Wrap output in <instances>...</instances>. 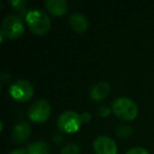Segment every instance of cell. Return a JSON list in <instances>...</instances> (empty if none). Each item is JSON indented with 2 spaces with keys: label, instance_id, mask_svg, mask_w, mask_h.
<instances>
[{
  "label": "cell",
  "instance_id": "obj_10",
  "mask_svg": "<svg viewBox=\"0 0 154 154\" xmlns=\"http://www.w3.org/2000/svg\"><path fill=\"white\" fill-rule=\"evenodd\" d=\"M69 22H70L71 26L74 29L76 32H85L88 29L89 22L88 19L85 15L80 13H74L70 16L69 18Z\"/></svg>",
  "mask_w": 154,
  "mask_h": 154
},
{
  "label": "cell",
  "instance_id": "obj_2",
  "mask_svg": "<svg viewBox=\"0 0 154 154\" xmlns=\"http://www.w3.org/2000/svg\"><path fill=\"white\" fill-rule=\"evenodd\" d=\"M112 111L117 117L124 120H132L137 116L138 108L136 103L128 97H118L112 103Z\"/></svg>",
  "mask_w": 154,
  "mask_h": 154
},
{
  "label": "cell",
  "instance_id": "obj_18",
  "mask_svg": "<svg viewBox=\"0 0 154 154\" xmlns=\"http://www.w3.org/2000/svg\"><path fill=\"white\" fill-rule=\"evenodd\" d=\"M9 154H26V149H15Z\"/></svg>",
  "mask_w": 154,
  "mask_h": 154
},
{
  "label": "cell",
  "instance_id": "obj_15",
  "mask_svg": "<svg viewBox=\"0 0 154 154\" xmlns=\"http://www.w3.org/2000/svg\"><path fill=\"white\" fill-rule=\"evenodd\" d=\"M126 154H150V153L141 147H134V148H131L130 150H128Z\"/></svg>",
  "mask_w": 154,
  "mask_h": 154
},
{
  "label": "cell",
  "instance_id": "obj_11",
  "mask_svg": "<svg viewBox=\"0 0 154 154\" xmlns=\"http://www.w3.org/2000/svg\"><path fill=\"white\" fill-rule=\"evenodd\" d=\"M110 92V86L107 82H99L92 87L90 91V96L94 100L103 99Z\"/></svg>",
  "mask_w": 154,
  "mask_h": 154
},
{
  "label": "cell",
  "instance_id": "obj_3",
  "mask_svg": "<svg viewBox=\"0 0 154 154\" xmlns=\"http://www.w3.org/2000/svg\"><path fill=\"white\" fill-rule=\"evenodd\" d=\"M82 116L74 111H64L57 119V126L64 133H74L82 125Z\"/></svg>",
  "mask_w": 154,
  "mask_h": 154
},
{
  "label": "cell",
  "instance_id": "obj_5",
  "mask_svg": "<svg viewBox=\"0 0 154 154\" xmlns=\"http://www.w3.org/2000/svg\"><path fill=\"white\" fill-rule=\"evenodd\" d=\"M10 94L18 101H28L34 95V88L28 80L18 79L10 87Z\"/></svg>",
  "mask_w": 154,
  "mask_h": 154
},
{
  "label": "cell",
  "instance_id": "obj_17",
  "mask_svg": "<svg viewBox=\"0 0 154 154\" xmlns=\"http://www.w3.org/2000/svg\"><path fill=\"white\" fill-rule=\"evenodd\" d=\"M99 113L101 114V116H107L110 113V109L106 106H103V107L99 108Z\"/></svg>",
  "mask_w": 154,
  "mask_h": 154
},
{
  "label": "cell",
  "instance_id": "obj_7",
  "mask_svg": "<svg viewBox=\"0 0 154 154\" xmlns=\"http://www.w3.org/2000/svg\"><path fill=\"white\" fill-rule=\"evenodd\" d=\"M93 148L96 154H116L117 146L113 138L107 135H99L93 141Z\"/></svg>",
  "mask_w": 154,
  "mask_h": 154
},
{
  "label": "cell",
  "instance_id": "obj_19",
  "mask_svg": "<svg viewBox=\"0 0 154 154\" xmlns=\"http://www.w3.org/2000/svg\"><path fill=\"white\" fill-rule=\"evenodd\" d=\"M80 116H82V122H89V120L91 119V115H90V113H88V112H85V113H82Z\"/></svg>",
  "mask_w": 154,
  "mask_h": 154
},
{
  "label": "cell",
  "instance_id": "obj_8",
  "mask_svg": "<svg viewBox=\"0 0 154 154\" xmlns=\"http://www.w3.org/2000/svg\"><path fill=\"white\" fill-rule=\"evenodd\" d=\"M31 133V127L28 122H20L15 125L13 131H12V136L16 143H22L29 137Z\"/></svg>",
  "mask_w": 154,
  "mask_h": 154
},
{
  "label": "cell",
  "instance_id": "obj_9",
  "mask_svg": "<svg viewBox=\"0 0 154 154\" xmlns=\"http://www.w3.org/2000/svg\"><path fill=\"white\" fill-rule=\"evenodd\" d=\"M45 7L48 11L54 16L63 15L68 11V2L66 0H47Z\"/></svg>",
  "mask_w": 154,
  "mask_h": 154
},
{
  "label": "cell",
  "instance_id": "obj_1",
  "mask_svg": "<svg viewBox=\"0 0 154 154\" xmlns=\"http://www.w3.org/2000/svg\"><path fill=\"white\" fill-rule=\"evenodd\" d=\"M26 20L30 30L37 35L45 34L51 28V19L42 10H30L26 15Z\"/></svg>",
  "mask_w": 154,
  "mask_h": 154
},
{
  "label": "cell",
  "instance_id": "obj_4",
  "mask_svg": "<svg viewBox=\"0 0 154 154\" xmlns=\"http://www.w3.org/2000/svg\"><path fill=\"white\" fill-rule=\"evenodd\" d=\"M24 31V26L21 18L17 15H8L5 17L2 22V29L1 32L3 33L5 37L9 38H17L21 36Z\"/></svg>",
  "mask_w": 154,
  "mask_h": 154
},
{
  "label": "cell",
  "instance_id": "obj_12",
  "mask_svg": "<svg viewBox=\"0 0 154 154\" xmlns=\"http://www.w3.org/2000/svg\"><path fill=\"white\" fill-rule=\"evenodd\" d=\"M26 154H50V147L45 141L31 143L26 148Z\"/></svg>",
  "mask_w": 154,
  "mask_h": 154
},
{
  "label": "cell",
  "instance_id": "obj_6",
  "mask_svg": "<svg viewBox=\"0 0 154 154\" xmlns=\"http://www.w3.org/2000/svg\"><path fill=\"white\" fill-rule=\"evenodd\" d=\"M51 115V106L45 99H39L32 103L28 111V116L34 122H43Z\"/></svg>",
  "mask_w": 154,
  "mask_h": 154
},
{
  "label": "cell",
  "instance_id": "obj_14",
  "mask_svg": "<svg viewBox=\"0 0 154 154\" xmlns=\"http://www.w3.org/2000/svg\"><path fill=\"white\" fill-rule=\"evenodd\" d=\"M133 132L132 128L128 125H120L119 127H117L116 129V133H117L118 136L120 137H127L129 135H131Z\"/></svg>",
  "mask_w": 154,
  "mask_h": 154
},
{
  "label": "cell",
  "instance_id": "obj_13",
  "mask_svg": "<svg viewBox=\"0 0 154 154\" xmlns=\"http://www.w3.org/2000/svg\"><path fill=\"white\" fill-rule=\"evenodd\" d=\"M79 152V147L76 143H68V145H64L61 148V154H78Z\"/></svg>",
  "mask_w": 154,
  "mask_h": 154
},
{
  "label": "cell",
  "instance_id": "obj_16",
  "mask_svg": "<svg viewBox=\"0 0 154 154\" xmlns=\"http://www.w3.org/2000/svg\"><path fill=\"white\" fill-rule=\"evenodd\" d=\"M10 3H11L15 9H18V10L22 9V8L26 5V1H24V0H12Z\"/></svg>",
  "mask_w": 154,
  "mask_h": 154
}]
</instances>
